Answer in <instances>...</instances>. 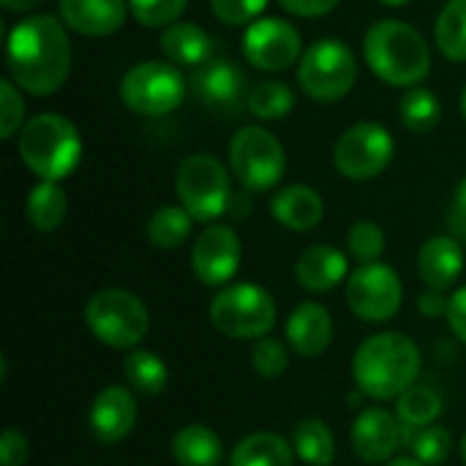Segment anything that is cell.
Here are the masks:
<instances>
[{
    "mask_svg": "<svg viewBox=\"0 0 466 466\" xmlns=\"http://www.w3.org/2000/svg\"><path fill=\"white\" fill-rule=\"evenodd\" d=\"M5 66L22 90L33 96L57 93L71 71V44L63 19L52 14H33L19 19L8 33Z\"/></svg>",
    "mask_w": 466,
    "mask_h": 466,
    "instance_id": "obj_1",
    "label": "cell"
},
{
    "mask_svg": "<svg viewBox=\"0 0 466 466\" xmlns=\"http://www.w3.org/2000/svg\"><path fill=\"white\" fill-rule=\"evenodd\" d=\"M420 350L404 333H377L366 339L352 358V380L369 399L388 401L418 385Z\"/></svg>",
    "mask_w": 466,
    "mask_h": 466,
    "instance_id": "obj_2",
    "label": "cell"
},
{
    "mask_svg": "<svg viewBox=\"0 0 466 466\" xmlns=\"http://www.w3.org/2000/svg\"><path fill=\"white\" fill-rule=\"evenodd\" d=\"M363 57L382 82L396 87H418L431 71V49L426 38L412 25L396 19H382L369 27Z\"/></svg>",
    "mask_w": 466,
    "mask_h": 466,
    "instance_id": "obj_3",
    "label": "cell"
},
{
    "mask_svg": "<svg viewBox=\"0 0 466 466\" xmlns=\"http://www.w3.org/2000/svg\"><path fill=\"white\" fill-rule=\"evenodd\" d=\"M19 158L41 180L68 177L82 158V139L74 123L55 112L30 117L19 134Z\"/></svg>",
    "mask_w": 466,
    "mask_h": 466,
    "instance_id": "obj_4",
    "label": "cell"
},
{
    "mask_svg": "<svg viewBox=\"0 0 466 466\" xmlns=\"http://www.w3.org/2000/svg\"><path fill=\"white\" fill-rule=\"evenodd\" d=\"M210 325L232 341H259L276 328V303L265 287L240 281L213 295Z\"/></svg>",
    "mask_w": 466,
    "mask_h": 466,
    "instance_id": "obj_5",
    "label": "cell"
},
{
    "mask_svg": "<svg viewBox=\"0 0 466 466\" xmlns=\"http://www.w3.org/2000/svg\"><path fill=\"white\" fill-rule=\"evenodd\" d=\"M85 325L112 350H134L150 330L147 306L128 289L106 287L87 298Z\"/></svg>",
    "mask_w": 466,
    "mask_h": 466,
    "instance_id": "obj_6",
    "label": "cell"
},
{
    "mask_svg": "<svg viewBox=\"0 0 466 466\" xmlns=\"http://www.w3.org/2000/svg\"><path fill=\"white\" fill-rule=\"evenodd\" d=\"M358 76V63L352 49L339 38L314 41L298 66V82L303 93L314 101L344 98Z\"/></svg>",
    "mask_w": 466,
    "mask_h": 466,
    "instance_id": "obj_7",
    "label": "cell"
},
{
    "mask_svg": "<svg viewBox=\"0 0 466 466\" xmlns=\"http://www.w3.org/2000/svg\"><path fill=\"white\" fill-rule=\"evenodd\" d=\"M175 188L194 221H216L232 202L229 175L221 161L208 153H194L177 167Z\"/></svg>",
    "mask_w": 466,
    "mask_h": 466,
    "instance_id": "obj_8",
    "label": "cell"
},
{
    "mask_svg": "<svg viewBox=\"0 0 466 466\" xmlns=\"http://www.w3.org/2000/svg\"><path fill=\"white\" fill-rule=\"evenodd\" d=\"M186 79L175 68V63L164 60H145L126 71L120 82L123 104L145 117H161L180 106L186 96Z\"/></svg>",
    "mask_w": 466,
    "mask_h": 466,
    "instance_id": "obj_9",
    "label": "cell"
},
{
    "mask_svg": "<svg viewBox=\"0 0 466 466\" xmlns=\"http://www.w3.org/2000/svg\"><path fill=\"white\" fill-rule=\"evenodd\" d=\"M229 164L235 177L248 191H268L284 177L287 153L268 128L246 126L232 137Z\"/></svg>",
    "mask_w": 466,
    "mask_h": 466,
    "instance_id": "obj_10",
    "label": "cell"
},
{
    "mask_svg": "<svg viewBox=\"0 0 466 466\" xmlns=\"http://www.w3.org/2000/svg\"><path fill=\"white\" fill-rule=\"evenodd\" d=\"M404 287L390 265H360L347 279V306L363 322H388L399 314Z\"/></svg>",
    "mask_w": 466,
    "mask_h": 466,
    "instance_id": "obj_11",
    "label": "cell"
},
{
    "mask_svg": "<svg viewBox=\"0 0 466 466\" xmlns=\"http://www.w3.org/2000/svg\"><path fill=\"white\" fill-rule=\"evenodd\" d=\"M396 142L382 123L363 120L347 128L336 145V167L350 180H371L393 161Z\"/></svg>",
    "mask_w": 466,
    "mask_h": 466,
    "instance_id": "obj_12",
    "label": "cell"
},
{
    "mask_svg": "<svg viewBox=\"0 0 466 466\" xmlns=\"http://www.w3.org/2000/svg\"><path fill=\"white\" fill-rule=\"evenodd\" d=\"M191 96L210 112L235 115L243 104H248L246 74L229 57H210L199 68H194L188 79Z\"/></svg>",
    "mask_w": 466,
    "mask_h": 466,
    "instance_id": "obj_13",
    "label": "cell"
},
{
    "mask_svg": "<svg viewBox=\"0 0 466 466\" xmlns=\"http://www.w3.org/2000/svg\"><path fill=\"white\" fill-rule=\"evenodd\" d=\"M243 55L262 71H284L300 57V33L279 16L257 19L246 30Z\"/></svg>",
    "mask_w": 466,
    "mask_h": 466,
    "instance_id": "obj_14",
    "label": "cell"
},
{
    "mask_svg": "<svg viewBox=\"0 0 466 466\" xmlns=\"http://www.w3.org/2000/svg\"><path fill=\"white\" fill-rule=\"evenodd\" d=\"M243 246L232 227L213 224L202 229L191 248V270L205 287H224L240 268Z\"/></svg>",
    "mask_w": 466,
    "mask_h": 466,
    "instance_id": "obj_15",
    "label": "cell"
},
{
    "mask_svg": "<svg viewBox=\"0 0 466 466\" xmlns=\"http://www.w3.org/2000/svg\"><path fill=\"white\" fill-rule=\"evenodd\" d=\"M352 451L366 464H385L393 459V453L404 445V423L399 415L369 407L363 410L352 423Z\"/></svg>",
    "mask_w": 466,
    "mask_h": 466,
    "instance_id": "obj_16",
    "label": "cell"
},
{
    "mask_svg": "<svg viewBox=\"0 0 466 466\" xmlns=\"http://www.w3.org/2000/svg\"><path fill=\"white\" fill-rule=\"evenodd\" d=\"M137 423V401L128 388L123 385H109L104 388L87 412V426L93 437L104 445H117L123 442Z\"/></svg>",
    "mask_w": 466,
    "mask_h": 466,
    "instance_id": "obj_17",
    "label": "cell"
},
{
    "mask_svg": "<svg viewBox=\"0 0 466 466\" xmlns=\"http://www.w3.org/2000/svg\"><path fill=\"white\" fill-rule=\"evenodd\" d=\"M128 16V0H60V19L79 35H112Z\"/></svg>",
    "mask_w": 466,
    "mask_h": 466,
    "instance_id": "obj_18",
    "label": "cell"
},
{
    "mask_svg": "<svg viewBox=\"0 0 466 466\" xmlns=\"http://www.w3.org/2000/svg\"><path fill=\"white\" fill-rule=\"evenodd\" d=\"M287 341L300 358H319L333 341V317L322 303L306 300L287 319Z\"/></svg>",
    "mask_w": 466,
    "mask_h": 466,
    "instance_id": "obj_19",
    "label": "cell"
},
{
    "mask_svg": "<svg viewBox=\"0 0 466 466\" xmlns=\"http://www.w3.org/2000/svg\"><path fill=\"white\" fill-rule=\"evenodd\" d=\"M418 270H420L426 289H437V292L451 289L464 270L461 243L451 235L429 238L418 254Z\"/></svg>",
    "mask_w": 466,
    "mask_h": 466,
    "instance_id": "obj_20",
    "label": "cell"
},
{
    "mask_svg": "<svg viewBox=\"0 0 466 466\" xmlns=\"http://www.w3.org/2000/svg\"><path fill=\"white\" fill-rule=\"evenodd\" d=\"M295 279L303 289L325 295L347 279V254L336 246H309L295 262Z\"/></svg>",
    "mask_w": 466,
    "mask_h": 466,
    "instance_id": "obj_21",
    "label": "cell"
},
{
    "mask_svg": "<svg viewBox=\"0 0 466 466\" xmlns=\"http://www.w3.org/2000/svg\"><path fill=\"white\" fill-rule=\"evenodd\" d=\"M270 213L281 227H287L292 232H309L322 221L325 202L309 186H287L273 197Z\"/></svg>",
    "mask_w": 466,
    "mask_h": 466,
    "instance_id": "obj_22",
    "label": "cell"
},
{
    "mask_svg": "<svg viewBox=\"0 0 466 466\" xmlns=\"http://www.w3.org/2000/svg\"><path fill=\"white\" fill-rule=\"evenodd\" d=\"M161 49H164L169 63L188 66V68H199L202 63L216 57L213 55V38L208 35L205 27H199L194 22L169 25L161 35Z\"/></svg>",
    "mask_w": 466,
    "mask_h": 466,
    "instance_id": "obj_23",
    "label": "cell"
},
{
    "mask_svg": "<svg viewBox=\"0 0 466 466\" xmlns=\"http://www.w3.org/2000/svg\"><path fill=\"white\" fill-rule=\"evenodd\" d=\"M221 456V437L202 423L183 426L172 440V459L180 466H218Z\"/></svg>",
    "mask_w": 466,
    "mask_h": 466,
    "instance_id": "obj_24",
    "label": "cell"
},
{
    "mask_svg": "<svg viewBox=\"0 0 466 466\" xmlns=\"http://www.w3.org/2000/svg\"><path fill=\"white\" fill-rule=\"evenodd\" d=\"M292 461L295 448L273 431L248 434L229 456V466H292Z\"/></svg>",
    "mask_w": 466,
    "mask_h": 466,
    "instance_id": "obj_25",
    "label": "cell"
},
{
    "mask_svg": "<svg viewBox=\"0 0 466 466\" xmlns=\"http://www.w3.org/2000/svg\"><path fill=\"white\" fill-rule=\"evenodd\" d=\"M295 456L309 466H330L336 461V440L325 420L303 418L292 434Z\"/></svg>",
    "mask_w": 466,
    "mask_h": 466,
    "instance_id": "obj_26",
    "label": "cell"
},
{
    "mask_svg": "<svg viewBox=\"0 0 466 466\" xmlns=\"http://www.w3.org/2000/svg\"><path fill=\"white\" fill-rule=\"evenodd\" d=\"M27 221L38 229V232H55L66 216H68V197L66 191L52 183V180H41L30 197H27Z\"/></svg>",
    "mask_w": 466,
    "mask_h": 466,
    "instance_id": "obj_27",
    "label": "cell"
},
{
    "mask_svg": "<svg viewBox=\"0 0 466 466\" xmlns=\"http://www.w3.org/2000/svg\"><path fill=\"white\" fill-rule=\"evenodd\" d=\"M123 377L131 390L142 396H158L169 385V369L167 363L147 350H137L123 360Z\"/></svg>",
    "mask_w": 466,
    "mask_h": 466,
    "instance_id": "obj_28",
    "label": "cell"
},
{
    "mask_svg": "<svg viewBox=\"0 0 466 466\" xmlns=\"http://www.w3.org/2000/svg\"><path fill=\"white\" fill-rule=\"evenodd\" d=\"M191 227H194V216L186 208L164 205L147 221V240L161 251H175L188 240Z\"/></svg>",
    "mask_w": 466,
    "mask_h": 466,
    "instance_id": "obj_29",
    "label": "cell"
},
{
    "mask_svg": "<svg viewBox=\"0 0 466 466\" xmlns=\"http://www.w3.org/2000/svg\"><path fill=\"white\" fill-rule=\"evenodd\" d=\"M434 38L448 60L466 63V0H451L442 8L434 25Z\"/></svg>",
    "mask_w": 466,
    "mask_h": 466,
    "instance_id": "obj_30",
    "label": "cell"
},
{
    "mask_svg": "<svg viewBox=\"0 0 466 466\" xmlns=\"http://www.w3.org/2000/svg\"><path fill=\"white\" fill-rule=\"evenodd\" d=\"M404 445L410 448L412 459L420 464L437 466L445 464L448 456L453 453V437L442 426H423V429H410L404 426Z\"/></svg>",
    "mask_w": 466,
    "mask_h": 466,
    "instance_id": "obj_31",
    "label": "cell"
},
{
    "mask_svg": "<svg viewBox=\"0 0 466 466\" xmlns=\"http://www.w3.org/2000/svg\"><path fill=\"white\" fill-rule=\"evenodd\" d=\"M396 415L404 426L410 429H423V426H434L437 418L442 415V399L440 393H434L426 385H412L410 390H404L399 396L396 404Z\"/></svg>",
    "mask_w": 466,
    "mask_h": 466,
    "instance_id": "obj_32",
    "label": "cell"
},
{
    "mask_svg": "<svg viewBox=\"0 0 466 466\" xmlns=\"http://www.w3.org/2000/svg\"><path fill=\"white\" fill-rule=\"evenodd\" d=\"M248 112L254 117H262V120H279L284 115L292 112L295 106V93L284 85V82H276V79H268V82H259L248 90Z\"/></svg>",
    "mask_w": 466,
    "mask_h": 466,
    "instance_id": "obj_33",
    "label": "cell"
},
{
    "mask_svg": "<svg viewBox=\"0 0 466 466\" xmlns=\"http://www.w3.org/2000/svg\"><path fill=\"white\" fill-rule=\"evenodd\" d=\"M440 98L429 87H410L401 98V120L410 131L429 134L440 123Z\"/></svg>",
    "mask_w": 466,
    "mask_h": 466,
    "instance_id": "obj_34",
    "label": "cell"
},
{
    "mask_svg": "<svg viewBox=\"0 0 466 466\" xmlns=\"http://www.w3.org/2000/svg\"><path fill=\"white\" fill-rule=\"evenodd\" d=\"M347 248H350V257L358 259L360 265H371L382 257L385 251V232L380 224L363 218V221H355L347 232Z\"/></svg>",
    "mask_w": 466,
    "mask_h": 466,
    "instance_id": "obj_35",
    "label": "cell"
},
{
    "mask_svg": "<svg viewBox=\"0 0 466 466\" xmlns=\"http://www.w3.org/2000/svg\"><path fill=\"white\" fill-rule=\"evenodd\" d=\"M289 366V355L284 350V344L273 336H265L259 341H254L251 350V369L257 377L262 380H279Z\"/></svg>",
    "mask_w": 466,
    "mask_h": 466,
    "instance_id": "obj_36",
    "label": "cell"
},
{
    "mask_svg": "<svg viewBox=\"0 0 466 466\" xmlns=\"http://www.w3.org/2000/svg\"><path fill=\"white\" fill-rule=\"evenodd\" d=\"M131 14L145 27H169L180 19L188 0H128Z\"/></svg>",
    "mask_w": 466,
    "mask_h": 466,
    "instance_id": "obj_37",
    "label": "cell"
},
{
    "mask_svg": "<svg viewBox=\"0 0 466 466\" xmlns=\"http://www.w3.org/2000/svg\"><path fill=\"white\" fill-rule=\"evenodd\" d=\"M22 120H25V101L22 93L14 87V82L3 79L0 82V137L11 139L14 134H22Z\"/></svg>",
    "mask_w": 466,
    "mask_h": 466,
    "instance_id": "obj_38",
    "label": "cell"
},
{
    "mask_svg": "<svg viewBox=\"0 0 466 466\" xmlns=\"http://www.w3.org/2000/svg\"><path fill=\"white\" fill-rule=\"evenodd\" d=\"M268 0H210L213 14L224 22V25H246V22H257V16L265 11Z\"/></svg>",
    "mask_w": 466,
    "mask_h": 466,
    "instance_id": "obj_39",
    "label": "cell"
},
{
    "mask_svg": "<svg viewBox=\"0 0 466 466\" xmlns=\"http://www.w3.org/2000/svg\"><path fill=\"white\" fill-rule=\"evenodd\" d=\"M30 456V445H27V437L22 431H3L0 437V461L3 466H22Z\"/></svg>",
    "mask_w": 466,
    "mask_h": 466,
    "instance_id": "obj_40",
    "label": "cell"
},
{
    "mask_svg": "<svg viewBox=\"0 0 466 466\" xmlns=\"http://www.w3.org/2000/svg\"><path fill=\"white\" fill-rule=\"evenodd\" d=\"M284 11L295 16H322L339 5V0H279Z\"/></svg>",
    "mask_w": 466,
    "mask_h": 466,
    "instance_id": "obj_41",
    "label": "cell"
},
{
    "mask_svg": "<svg viewBox=\"0 0 466 466\" xmlns=\"http://www.w3.org/2000/svg\"><path fill=\"white\" fill-rule=\"evenodd\" d=\"M448 322L453 328V333L466 344V287L456 289L451 295V303H448Z\"/></svg>",
    "mask_w": 466,
    "mask_h": 466,
    "instance_id": "obj_42",
    "label": "cell"
},
{
    "mask_svg": "<svg viewBox=\"0 0 466 466\" xmlns=\"http://www.w3.org/2000/svg\"><path fill=\"white\" fill-rule=\"evenodd\" d=\"M448 303L451 298H445V292H437V289H426L418 300L420 306V314H426L429 319L434 317H448Z\"/></svg>",
    "mask_w": 466,
    "mask_h": 466,
    "instance_id": "obj_43",
    "label": "cell"
},
{
    "mask_svg": "<svg viewBox=\"0 0 466 466\" xmlns=\"http://www.w3.org/2000/svg\"><path fill=\"white\" fill-rule=\"evenodd\" d=\"M451 227H453V232H461V235H466V177L459 183V186H456V194H453Z\"/></svg>",
    "mask_w": 466,
    "mask_h": 466,
    "instance_id": "obj_44",
    "label": "cell"
},
{
    "mask_svg": "<svg viewBox=\"0 0 466 466\" xmlns=\"http://www.w3.org/2000/svg\"><path fill=\"white\" fill-rule=\"evenodd\" d=\"M0 3H3L5 11H30V8H35L41 0H0Z\"/></svg>",
    "mask_w": 466,
    "mask_h": 466,
    "instance_id": "obj_45",
    "label": "cell"
},
{
    "mask_svg": "<svg viewBox=\"0 0 466 466\" xmlns=\"http://www.w3.org/2000/svg\"><path fill=\"white\" fill-rule=\"evenodd\" d=\"M385 466H426L420 464L418 459H412V456H404V459H390V461H385Z\"/></svg>",
    "mask_w": 466,
    "mask_h": 466,
    "instance_id": "obj_46",
    "label": "cell"
},
{
    "mask_svg": "<svg viewBox=\"0 0 466 466\" xmlns=\"http://www.w3.org/2000/svg\"><path fill=\"white\" fill-rule=\"evenodd\" d=\"M380 3H385V5H407L410 0H380Z\"/></svg>",
    "mask_w": 466,
    "mask_h": 466,
    "instance_id": "obj_47",
    "label": "cell"
},
{
    "mask_svg": "<svg viewBox=\"0 0 466 466\" xmlns=\"http://www.w3.org/2000/svg\"><path fill=\"white\" fill-rule=\"evenodd\" d=\"M459 451H461V461L466 464V434H464V440H461V448H459Z\"/></svg>",
    "mask_w": 466,
    "mask_h": 466,
    "instance_id": "obj_48",
    "label": "cell"
},
{
    "mask_svg": "<svg viewBox=\"0 0 466 466\" xmlns=\"http://www.w3.org/2000/svg\"><path fill=\"white\" fill-rule=\"evenodd\" d=\"M461 109H464V117H466V87H464V93H461Z\"/></svg>",
    "mask_w": 466,
    "mask_h": 466,
    "instance_id": "obj_49",
    "label": "cell"
}]
</instances>
